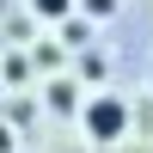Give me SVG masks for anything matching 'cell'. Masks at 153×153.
I'll use <instances>...</instances> for the list:
<instances>
[{
  "label": "cell",
  "instance_id": "obj_1",
  "mask_svg": "<svg viewBox=\"0 0 153 153\" xmlns=\"http://www.w3.org/2000/svg\"><path fill=\"white\" fill-rule=\"evenodd\" d=\"M80 129H86V141H98V147L123 141V135H129V104H123L117 92L86 98V104H80Z\"/></svg>",
  "mask_w": 153,
  "mask_h": 153
},
{
  "label": "cell",
  "instance_id": "obj_2",
  "mask_svg": "<svg viewBox=\"0 0 153 153\" xmlns=\"http://www.w3.org/2000/svg\"><path fill=\"white\" fill-rule=\"evenodd\" d=\"M74 12H80L74 0H31V19H49V25H68Z\"/></svg>",
  "mask_w": 153,
  "mask_h": 153
},
{
  "label": "cell",
  "instance_id": "obj_3",
  "mask_svg": "<svg viewBox=\"0 0 153 153\" xmlns=\"http://www.w3.org/2000/svg\"><path fill=\"white\" fill-rule=\"evenodd\" d=\"M92 43V19H68L61 25V49H86Z\"/></svg>",
  "mask_w": 153,
  "mask_h": 153
},
{
  "label": "cell",
  "instance_id": "obj_4",
  "mask_svg": "<svg viewBox=\"0 0 153 153\" xmlns=\"http://www.w3.org/2000/svg\"><path fill=\"white\" fill-rule=\"evenodd\" d=\"M80 80H49V104L55 110H80V92H74Z\"/></svg>",
  "mask_w": 153,
  "mask_h": 153
},
{
  "label": "cell",
  "instance_id": "obj_5",
  "mask_svg": "<svg viewBox=\"0 0 153 153\" xmlns=\"http://www.w3.org/2000/svg\"><path fill=\"white\" fill-rule=\"evenodd\" d=\"M74 6H80V12H86V19H92V25H98V19H110V12H117V6H123V0H74Z\"/></svg>",
  "mask_w": 153,
  "mask_h": 153
},
{
  "label": "cell",
  "instance_id": "obj_6",
  "mask_svg": "<svg viewBox=\"0 0 153 153\" xmlns=\"http://www.w3.org/2000/svg\"><path fill=\"white\" fill-rule=\"evenodd\" d=\"M31 68H61V43H37V55H31Z\"/></svg>",
  "mask_w": 153,
  "mask_h": 153
},
{
  "label": "cell",
  "instance_id": "obj_7",
  "mask_svg": "<svg viewBox=\"0 0 153 153\" xmlns=\"http://www.w3.org/2000/svg\"><path fill=\"white\" fill-rule=\"evenodd\" d=\"M80 80H104V55H86L80 49Z\"/></svg>",
  "mask_w": 153,
  "mask_h": 153
},
{
  "label": "cell",
  "instance_id": "obj_8",
  "mask_svg": "<svg viewBox=\"0 0 153 153\" xmlns=\"http://www.w3.org/2000/svg\"><path fill=\"white\" fill-rule=\"evenodd\" d=\"M6 80H31V61H25V55H6Z\"/></svg>",
  "mask_w": 153,
  "mask_h": 153
},
{
  "label": "cell",
  "instance_id": "obj_9",
  "mask_svg": "<svg viewBox=\"0 0 153 153\" xmlns=\"http://www.w3.org/2000/svg\"><path fill=\"white\" fill-rule=\"evenodd\" d=\"M0 153H12V129H6V123H0Z\"/></svg>",
  "mask_w": 153,
  "mask_h": 153
},
{
  "label": "cell",
  "instance_id": "obj_10",
  "mask_svg": "<svg viewBox=\"0 0 153 153\" xmlns=\"http://www.w3.org/2000/svg\"><path fill=\"white\" fill-rule=\"evenodd\" d=\"M147 80H153V74H147Z\"/></svg>",
  "mask_w": 153,
  "mask_h": 153
}]
</instances>
